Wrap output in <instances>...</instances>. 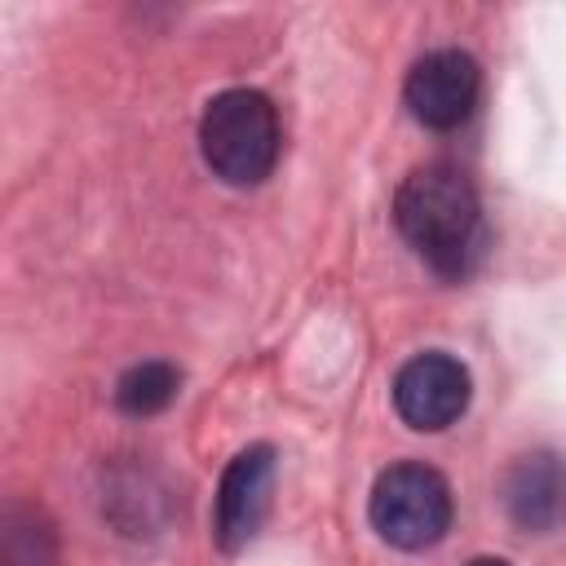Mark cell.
Here are the masks:
<instances>
[{
  "instance_id": "30bf717a",
  "label": "cell",
  "mask_w": 566,
  "mask_h": 566,
  "mask_svg": "<svg viewBox=\"0 0 566 566\" xmlns=\"http://www.w3.org/2000/svg\"><path fill=\"white\" fill-rule=\"evenodd\" d=\"M469 566H509V562H500V557H478V562H469Z\"/></svg>"
},
{
  "instance_id": "9c48e42d",
  "label": "cell",
  "mask_w": 566,
  "mask_h": 566,
  "mask_svg": "<svg viewBox=\"0 0 566 566\" xmlns=\"http://www.w3.org/2000/svg\"><path fill=\"white\" fill-rule=\"evenodd\" d=\"M0 562H4V566H53V562H57L53 526H49L40 513H9V522H4V544H0Z\"/></svg>"
},
{
  "instance_id": "52a82bcc",
  "label": "cell",
  "mask_w": 566,
  "mask_h": 566,
  "mask_svg": "<svg viewBox=\"0 0 566 566\" xmlns=\"http://www.w3.org/2000/svg\"><path fill=\"white\" fill-rule=\"evenodd\" d=\"M504 509L522 531H553L566 517V460L553 451L522 455L504 478Z\"/></svg>"
},
{
  "instance_id": "7a4b0ae2",
  "label": "cell",
  "mask_w": 566,
  "mask_h": 566,
  "mask_svg": "<svg viewBox=\"0 0 566 566\" xmlns=\"http://www.w3.org/2000/svg\"><path fill=\"white\" fill-rule=\"evenodd\" d=\"M203 164L230 186H256L279 159V115L256 88H226L199 119Z\"/></svg>"
},
{
  "instance_id": "277c9868",
  "label": "cell",
  "mask_w": 566,
  "mask_h": 566,
  "mask_svg": "<svg viewBox=\"0 0 566 566\" xmlns=\"http://www.w3.org/2000/svg\"><path fill=\"white\" fill-rule=\"evenodd\" d=\"M394 407L411 429H424V433H438V429L455 424L464 416V407H469V371H464V363L442 354V349L416 354L394 376Z\"/></svg>"
},
{
  "instance_id": "6da1fadb",
  "label": "cell",
  "mask_w": 566,
  "mask_h": 566,
  "mask_svg": "<svg viewBox=\"0 0 566 566\" xmlns=\"http://www.w3.org/2000/svg\"><path fill=\"white\" fill-rule=\"evenodd\" d=\"M394 221H398L402 239L438 274L455 279L469 270V261L478 252V234H482V208H478V195L464 172H455L447 164L416 168L394 195Z\"/></svg>"
},
{
  "instance_id": "8992f818",
  "label": "cell",
  "mask_w": 566,
  "mask_h": 566,
  "mask_svg": "<svg viewBox=\"0 0 566 566\" xmlns=\"http://www.w3.org/2000/svg\"><path fill=\"white\" fill-rule=\"evenodd\" d=\"M270 486H274V451L270 447H248L239 451L226 473H221V491H217V544L226 553L243 548L261 522H265V509H270Z\"/></svg>"
},
{
  "instance_id": "3957f363",
  "label": "cell",
  "mask_w": 566,
  "mask_h": 566,
  "mask_svg": "<svg viewBox=\"0 0 566 566\" xmlns=\"http://www.w3.org/2000/svg\"><path fill=\"white\" fill-rule=\"evenodd\" d=\"M371 526L394 548H429L451 526V486L429 464H389L371 486Z\"/></svg>"
},
{
  "instance_id": "5b68a950",
  "label": "cell",
  "mask_w": 566,
  "mask_h": 566,
  "mask_svg": "<svg viewBox=\"0 0 566 566\" xmlns=\"http://www.w3.org/2000/svg\"><path fill=\"white\" fill-rule=\"evenodd\" d=\"M478 88H482V75H478V62L460 49H433L424 53L411 71H407V111L424 124V128H455L473 115L478 106Z\"/></svg>"
},
{
  "instance_id": "ba28073f",
  "label": "cell",
  "mask_w": 566,
  "mask_h": 566,
  "mask_svg": "<svg viewBox=\"0 0 566 566\" xmlns=\"http://www.w3.org/2000/svg\"><path fill=\"white\" fill-rule=\"evenodd\" d=\"M177 385H181V376H177L172 363H137L119 376L115 402L128 416H155L177 398Z\"/></svg>"
}]
</instances>
